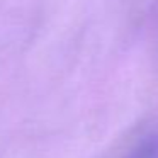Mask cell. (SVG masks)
<instances>
[{
  "label": "cell",
  "instance_id": "obj_1",
  "mask_svg": "<svg viewBox=\"0 0 158 158\" xmlns=\"http://www.w3.org/2000/svg\"><path fill=\"white\" fill-rule=\"evenodd\" d=\"M158 156V136H148L139 143L131 158H156Z\"/></svg>",
  "mask_w": 158,
  "mask_h": 158
}]
</instances>
